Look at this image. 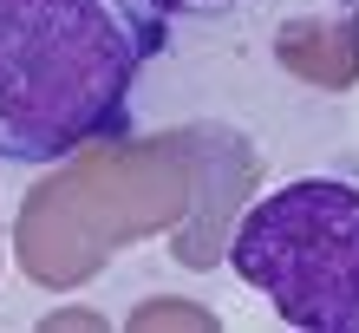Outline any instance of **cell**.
<instances>
[{
  "mask_svg": "<svg viewBox=\"0 0 359 333\" xmlns=\"http://www.w3.org/2000/svg\"><path fill=\"white\" fill-rule=\"evenodd\" d=\"M144 27L124 0H0V157L53 163L118 131Z\"/></svg>",
  "mask_w": 359,
  "mask_h": 333,
  "instance_id": "1",
  "label": "cell"
},
{
  "mask_svg": "<svg viewBox=\"0 0 359 333\" xmlns=\"http://www.w3.org/2000/svg\"><path fill=\"white\" fill-rule=\"evenodd\" d=\"M229 268L301 333H359V183L294 177L236 222Z\"/></svg>",
  "mask_w": 359,
  "mask_h": 333,
  "instance_id": "2",
  "label": "cell"
},
{
  "mask_svg": "<svg viewBox=\"0 0 359 333\" xmlns=\"http://www.w3.org/2000/svg\"><path fill=\"white\" fill-rule=\"evenodd\" d=\"M124 7L144 20H209V13H229L236 0H124Z\"/></svg>",
  "mask_w": 359,
  "mask_h": 333,
  "instance_id": "3",
  "label": "cell"
}]
</instances>
